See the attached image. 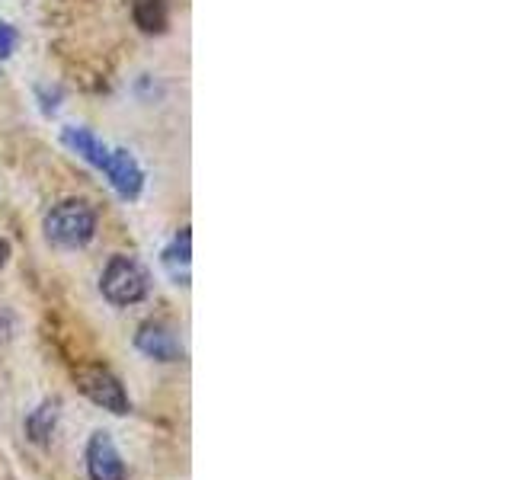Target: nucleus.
<instances>
[{
	"label": "nucleus",
	"instance_id": "1",
	"mask_svg": "<svg viewBox=\"0 0 512 480\" xmlns=\"http://www.w3.org/2000/svg\"><path fill=\"white\" fill-rule=\"evenodd\" d=\"M96 234V212L80 199H64L52 205V212L45 215V237L55 247L80 250L87 247Z\"/></svg>",
	"mask_w": 512,
	"mask_h": 480
},
{
	"label": "nucleus",
	"instance_id": "8",
	"mask_svg": "<svg viewBox=\"0 0 512 480\" xmlns=\"http://www.w3.org/2000/svg\"><path fill=\"white\" fill-rule=\"evenodd\" d=\"M160 260H164L167 276L176 285H189V276H192V272H189V266H192V234H189V228H183L180 234L170 240Z\"/></svg>",
	"mask_w": 512,
	"mask_h": 480
},
{
	"label": "nucleus",
	"instance_id": "12",
	"mask_svg": "<svg viewBox=\"0 0 512 480\" xmlns=\"http://www.w3.org/2000/svg\"><path fill=\"white\" fill-rule=\"evenodd\" d=\"M10 333H13V314L0 308V340H10Z\"/></svg>",
	"mask_w": 512,
	"mask_h": 480
},
{
	"label": "nucleus",
	"instance_id": "11",
	"mask_svg": "<svg viewBox=\"0 0 512 480\" xmlns=\"http://www.w3.org/2000/svg\"><path fill=\"white\" fill-rule=\"evenodd\" d=\"M16 42H20V32H16L7 20H0V58H10Z\"/></svg>",
	"mask_w": 512,
	"mask_h": 480
},
{
	"label": "nucleus",
	"instance_id": "9",
	"mask_svg": "<svg viewBox=\"0 0 512 480\" xmlns=\"http://www.w3.org/2000/svg\"><path fill=\"white\" fill-rule=\"evenodd\" d=\"M132 20L144 36H160L170 26V4L167 0H135Z\"/></svg>",
	"mask_w": 512,
	"mask_h": 480
},
{
	"label": "nucleus",
	"instance_id": "5",
	"mask_svg": "<svg viewBox=\"0 0 512 480\" xmlns=\"http://www.w3.org/2000/svg\"><path fill=\"white\" fill-rule=\"evenodd\" d=\"M103 173H106L109 186L119 192V199L135 202V199L141 196V189H144V170L138 167V160H135L132 154H128V151L112 148V151H109V160H106V167H103Z\"/></svg>",
	"mask_w": 512,
	"mask_h": 480
},
{
	"label": "nucleus",
	"instance_id": "13",
	"mask_svg": "<svg viewBox=\"0 0 512 480\" xmlns=\"http://www.w3.org/2000/svg\"><path fill=\"white\" fill-rule=\"evenodd\" d=\"M7 260H10V244H7L4 237H0V269L7 266Z\"/></svg>",
	"mask_w": 512,
	"mask_h": 480
},
{
	"label": "nucleus",
	"instance_id": "7",
	"mask_svg": "<svg viewBox=\"0 0 512 480\" xmlns=\"http://www.w3.org/2000/svg\"><path fill=\"white\" fill-rule=\"evenodd\" d=\"M61 141L68 144V148L77 154V157H84L87 164H93L96 170H103L106 167V160H109V144H103L100 138H96L90 128H64L61 132Z\"/></svg>",
	"mask_w": 512,
	"mask_h": 480
},
{
	"label": "nucleus",
	"instance_id": "10",
	"mask_svg": "<svg viewBox=\"0 0 512 480\" xmlns=\"http://www.w3.org/2000/svg\"><path fill=\"white\" fill-rule=\"evenodd\" d=\"M55 426H58V404H52V400H45V404H39L26 416V436H29V442H36V445L52 442Z\"/></svg>",
	"mask_w": 512,
	"mask_h": 480
},
{
	"label": "nucleus",
	"instance_id": "4",
	"mask_svg": "<svg viewBox=\"0 0 512 480\" xmlns=\"http://www.w3.org/2000/svg\"><path fill=\"white\" fill-rule=\"evenodd\" d=\"M135 346H138V352H144V356L154 362H180L186 356L176 330L160 324V320H144L135 333Z\"/></svg>",
	"mask_w": 512,
	"mask_h": 480
},
{
	"label": "nucleus",
	"instance_id": "6",
	"mask_svg": "<svg viewBox=\"0 0 512 480\" xmlns=\"http://www.w3.org/2000/svg\"><path fill=\"white\" fill-rule=\"evenodd\" d=\"M87 474L90 480H125V461L109 432H93L87 442Z\"/></svg>",
	"mask_w": 512,
	"mask_h": 480
},
{
	"label": "nucleus",
	"instance_id": "3",
	"mask_svg": "<svg viewBox=\"0 0 512 480\" xmlns=\"http://www.w3.org/2000/svg\"><path fill=\"white\" fill-rule=\"evenodd\" d=\"M77 388L90 397L96 407H103L116 416H125L132 410V400L125 394V384L109 372L106 365H84L77 368Z\"/></svg>",
	"mask_w": 512,
	"mask_h": 480
},
{
	"label": "nucleus",
	"instance_id": "2",
	"mask_svg": "<svg viewBox=\"0 0 512 480\" xmlns=\"http://www.w3.org/2000/svg\"><path fill=\"white\" fill-rule=\"evenodd\" d=\"M148 272L144 266L135 260V256H112L103 269V279H100V292L109 304L116 308H128V304H138L148 295Z\"/></svg>",
	"mask_w": 512,
	"mask_h": 480
}]
</instances>
